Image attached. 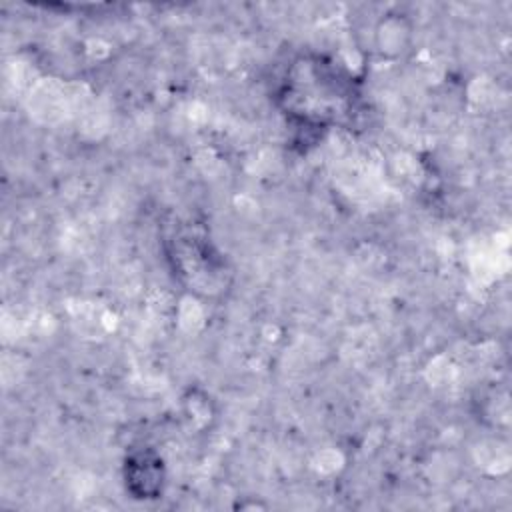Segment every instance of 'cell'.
<instances>
[{
    "instance_id": "cell-1",
    "label": "cell",
    "mask_w": 512,
    "mask_h": 512,
    "mask_svg": "<svg viewBox=\"0 0 512 512\" xmlns=\"http://www.w3.org/2000/svg\"><path fill=\"white\" fill-rule=\"evenodd\" d=\"M166 470L160 454L154 450L132 452L124 462L126 490L138 500L158 498L164 490Z\"/></svg>"
}]
</instances>
